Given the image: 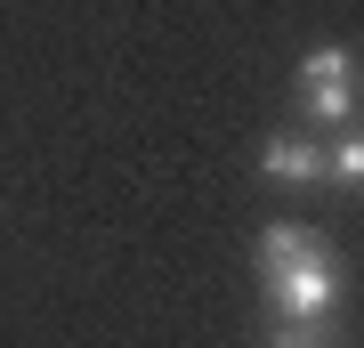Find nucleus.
Returning a JSON list of instances; mask_svg holds the SVG:
<instances>
[{
	"mask_svg": "<svg viewBox=\"0 0 364 348\" xmlns=\"http://www.w3.org/2000/svg\"><path fill=\"white\" fill-rule=\"evenodd\" d=\"M275 316H332L340 308V259H308V268H259Z\"/></svg>",
	"mask_w": 364,
	"mask_h": 348,
	"instance_id": "nucleus-1",
	"label": "nucleus"
},
{
	"mask_svg": "<svg viewBox=\"0 0 364 348\" xmlns=\"http://www.w3.org/2000/svg\"><path fill=\"white\" fill-rule=\"evenodd\" d=\"M259 170H267V179H284V186H316L332 162H324V146H316V138L284 130V138H267V146H259Z\"/></svg>",
	"mask_w": 364,
	"mask_h": 348,
	"instance_id": "nucleus-2",
	"label": "nucleus"
},
{
	"mask_svg": "<svg viewBox=\"0 0 364 348\" xmlns=\"http://www.w3.org/2000/svg\"><path fill=\"white\" fill-rule=\"evenodd\" d=\"M308 259H332L324 227H299V219H275L259 235V268H308Z\"/></svg>",
	"mask_w": 364,
	"mask_h": 348,
	"instance_id": "nucleus-3",
	"label": "nucleus"
},
{
	"mask_svg": "<svg viewBox=\"0 0 364 348\" xmlns=\"http://www.w3.org/2000/svg\"><path fill=\"white\" fill-rule=\"evenodd\" d=\"M299 114L316 130H348L356 122V81H299Z\"/></svg>",
	"mask_w": 364,
	"mask_h": 348,
	"instance_id": "nucleus-4",
	"label": "nucleus"
},
{
	"mask_svg": "<svg viewBox=\"0 0 364 348\" xmlns=\"http://www.w3.org/2000/svg\"><path fill=\"white\" fill-rule=\"evenodd\" d=\"M259 348H340V332H332V316H275Z\"/></svg>",
	"mask_w": 364,
	"mask_h": 348,
	"instance_id": "nucleus-5",
	"label": "nucleus"
},
{
	"mask_svg": "<svg viewBox=\"0 0 364 348\" xmlns=\"http://www.w3.org/2000/svg\"><path fill=\"white\" fill-rule=\"evenodd\" d=\"M348 73H356L348 49H308V57H299V81H348Z\"/></svg>",
	"mask_w": 364,
	"mask_h": 348,
	"instance_id": "nucleus-6",
	"label": "nucleus"
},
{
	"mask_svg": "<svg viewBox=\"0 0 364 348\" xmlns=\"http://www.w3.org/2000/svg\"><path fill=\"white\" fill-rule=\"evenodd\" d=\"M332 179L340 186H364V130H348V138L332 146Z\"/></svg>",
	"mask_w": 364,
	"mask_h": 348,
	"instance_id": "nucleus-7",
	"label": "nucleus"
}]
</instances>
